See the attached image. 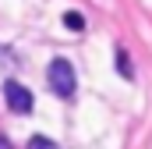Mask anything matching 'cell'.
<instances>
[{
	"label": "cell",
	"mask_w": 152,
	"mask_h": 149,
	"mask_svg": "<svg viewBox=\"0 0 152 149\" xmlns=\"http://www.w3.org/2000/svg\"><path fill=\"white\" fill-rule=\"evenodd\" d=\"M46 78H50V89H53L60 100H71V96H75L78 78H75V68H71V60H64V57L50 60V68H46Z\"/></svg>",
	"instance_id": "1"
},
{
	"label": "cell",
	"mask_w": 152,
	"mask_h": 149,
	"mask_svg": "<svg viewBox=\"0 0 152 149\" xmlns=\"http://www.w3.org/2000/svg\"><path fill=\"white\" fill-rule=\"evenodd\" d=\"M4 103H7L14 114H21V117H25V114H32V107H36L32 92H28L21 82H14V78H7V82H4Z\"/></svg>",
	"instance_id": "2"
},
{
	"label": "cell",
	"mask_w": 152,
	"mask_h": 149,
	"mask_svg": "<svg viewBox=\"0 0 152 149\" xmlns=\"http://www.w3.org/2000/svg\"><path fill=\"white\" fill-rule=\"evenodd\" d=\"M64 25H67L71 32H85V14H78V11H67V14H64Z\"/></svg>",
	"instance_id": "3"
},
{
	"label": "cell",
	"mask_w": 152,
	"mask_h": 149,
	"mask_svg": "<svg viewBox=\"0 0 152 149\" xmlns=\"http://www.w3.org/2000/svg\"><path fill=\"white\" fill-rule=\"evenodd\" d=\"M117 71L124 74V78H134V71H131V60H127V50H124V46L117 50Z\"/></svg>",
	"instance_id": "4"
},
{
	"label": "cell",
	"mask_w": 152,
	"mask_h": 149,
	"mask_svg": "<svg viewBox=\"0 0 152 149\" xmlns=\"http://www.w3.org/2000/svg\"><path fill=\"white\" fill-rule=\"evenodd\" d=\"M25 149H57V142H53V139H46V135H32Z\"/></svg>",
	"instance_id": "5"
},
{
	"label": "cell",
	"mask_w": 152,
	"mask_h": 149,
	"mask_svg": "<svg viewBox=\"0 0 152 149\" xmlns=\"http://www.w3.org/2000/svg\"><path fill=\"white\" fill-rule=\"evenodd\" d=\"M0 149H14V146H11V139H7V135H0Z\"/></svg>",
	"instance_id": "6"
}]
</instances>
